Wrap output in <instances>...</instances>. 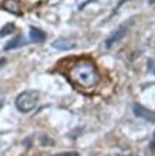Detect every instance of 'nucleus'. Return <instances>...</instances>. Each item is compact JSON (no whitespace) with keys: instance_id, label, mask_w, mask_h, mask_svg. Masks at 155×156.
I'll return each instance as SVG.
<instances>
[{"instance_id":"obj_5","label":"nucleus","mask_w":155,"mask_h":156,"mask_svg":"<svg viewBox=\"0 0 155 156\" xmlns=\"http://www.w3.org/2000/svg\"><path fill=\"white\" fill-rule=\"evenodd\" d=\"M51 47L56 50H60V51H65V50H71L76 47V41L70 40V38H58V40H54Z\"/></svg>"},{"instance_id":"obj_10","label":"nucleus","mask_w":155,"mask_h":156,"mask_svg":"<svg viewBox=\"0 0 155 156\" xmlns=\"http://www.w3.org/2000/svg\"><path fill=\"white\" fill-rule=\"evenodd\" d=\"M148 71L155 75V60H149L148 61Z\"/></svg>"},{"instance_id":"obj_7","label":"nucleus","mask_w":155,"mask_h":156,"mask_svg":"<svg viewBox=\"0 0 155 156\" xmlns=\"http://www.w3.org/2000/svg\"><path fill=\"white\" fill-rule=\"evenodd\" d=\"M27 44V41H26V38L23 37V36H17L16 38H13L12 41H9L7 44H6V47H4V50H14V48H20V47H23V45Z\"/></svg>"},{"instance_id":"obj_6","label":"nucleus","mask_w":155,"mask_h":156,"mask_svg":"<svg viewBox=\"0 0 155 156\" xmlns=\"http://www.w3.org/2000/svg\"><path fill=\"white\" fill-rule=\"evenodd\" d=\"M3 9L13 14H21V4L19 0H4Z\"/></svg>"},{"instance_id":"obj_3","label":"nucleus","mask_w":155,"mask_h":156,"mask_svg":"<svg viewBox=\"0 0 155 156\" xmlns=\"http://www.w3.org/2000/svg\"><path fill=\"white\" fill-rule=\"evenodd\" d=\"M125 34H127V27L125 26H121V27H118L117 30H114V31L110 34V37L105 40V47L107 48H111V47H113L114 44H117Z\"/></svg>"},{"instance_id":"obj_13","label":"nucleus","mask_w":155,"mask_h":156,"mask_svg":"<svg viewBox=\"0 0 155 156\" xmlns=\"http://www.w3.org/2000/svg\"><path fill=\"white\" fill-rule=\"evenodd\" d=\"M2 107H3V101L0 99V109H2Z\"/></svg>"},{"instance_id":"obj_12","label":"nucleus","mask_w":155,"mask_h":156,"mask_svg":"<svg viewBox=\"0 0 155 156\" xmlns=\"http://www.w3.org/2000/svg\"><path fill=\"white\" fill-rule=\"evenodd\" d=\"M151 146H152V149L155 151V132H154V138H152V144H151Z\"/></svg>"},{"instance_id":"obj_9","label":"nucleus","mask_w":155,"mask_h":156,"mask_svg":"<svg viewBox=\"0 0 155 156\" xmlns=\"http://www.w3.org/2000/svg\"><path fill=\"white\" fill-rule=\"evenodd\" d=\"M13 31H14V26H13L12 23H9V24L4 26L3 29H0V36L4 37V36H7V34L13 33Z\"/></svg>"},{"instance_id":"obj_15","label":"nucleus","mask_w":155,"mask_h":156,"mask_svg":"<svg viewBox=\"0 0 155 156\" xmlns=\"http://www.w3.org/2000/svg\"><path fill=\"white\" fill-rule=\"evenodd\" d=\"M3 62H4V60H0V64H3Z\"/></svg>"},{"instance_id":"obj_11","label":"nucleus","mask_w":155,"mask_h":156,"mask_svg":"<svg viewBox=\"0 0 155 156\" xmlns=\"http://www.w3.org/2000/svg\"><path fill=\"white\" fill-rule=\"evenodd\" d=\"M53 156H80L77 152H63V153H57Z\"/></svg>"},{"instance_id":"obj_14","label":"nucleus","mask_w":155,"mask_h":156,"mask_svg":"<svg viewBox=\"0 0 155 156\" xmlns=\"http://www.w3.org/2000/svg\"><path fill=\"white\" fill-rule=\"evenodd\" d=\"M149 3H152V4H154V3H155V0H149Z\"/></svg>"},{"instance_id":"obj_4","label":"nucleus","mask_w":155,"mask_h":156,"mask_svg":"<svg viewBox=\"0 0 155 156\" xmlns=\"http://www.w3.org/2000/svg\"><path fill=\"white\" fill-rule=\"evenodd\" d=\"M134 114L138 118H142L145 121H149V122H155V114L149 109H147L145 107L142 105H138V104H135L134 105Z\"/></svg>"},{"instance_id":"obj_8","label":"nucleus","mask_w":155,"mask_h":156,"mask_svg":"<svg viewBox=\"0 0 155 156\" xmlns=\"http://www.w3.org/2000/svg\"><path fill=\"white\" fill-rule=\"evenodd\" d=\"M46 33L40 29H36V27H30V38L34 43H43L46 40Z\"/></svg>"},{"instance_id":"obj_16","label":"nucleus","mask_w":155,"mask_h":156,"mask_svg":"<svg viewBox=\"0 0 155 156\" xmlns=\"http://www.w3.org/2000/svg\"><path fill=\"white\" fill-rule=\"evenodd\" d=\"M127 156H135V155H127Z\"/></svg>"},{"instance_id":"obj_2","label":"nucleus","mask_w":155,"mask_h":156,"mask_svg":"<svg viewBox=\"0 0 155 156\" xmlns=\"http://www.w3.org/2000/svg\"><path fill=\"white\" fill-rule=\"evenodd\" d=\"M40 94L37 91H24L16 98V107L21 112H30L36 108Z\"/></svg>"},{"instance_id":"obj_1","label":"nucleus","mask_w":155,"mask_h":156,"mask_svg":"<svg viewBox=\"0 0 155 156\" xmlns=\"http://www.w3.org/2000/svg\"><path fill=\"white\" fill-rule=\"evenodd\" d=\"M70 77L77 85L91 90L100 81V74L97 71V67L90 60H80L71 67L70 70Z\"/></svg>"}]
</instances>
